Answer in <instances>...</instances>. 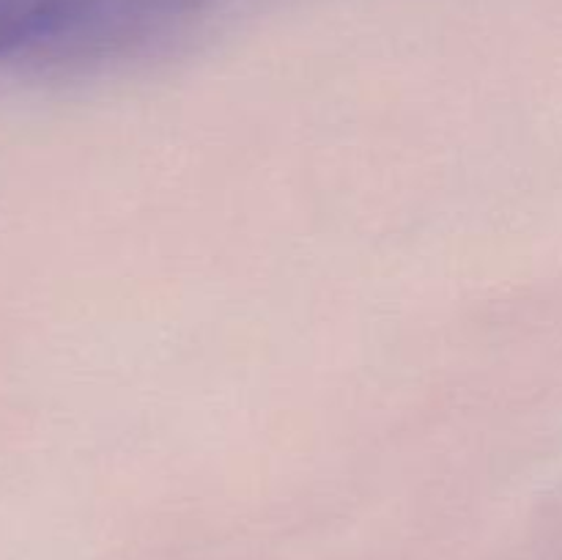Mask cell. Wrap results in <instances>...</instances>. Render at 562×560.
Here are the masks:
<instances>
[{
  "label": "cell",
  "mask_w": 562,
  "mask_h": 560,
  "mask_svg": "<svg viewBox=\"0 0 562 560\" xmlns=\"http://www.w3.org/2000/svg\"><path fill=\"white\" fill-rule=\"evenodd\" d=\"M82 0H0V64L49 69Z\"/></svg>",
  "instance_id": "1"
}]
</instances>
